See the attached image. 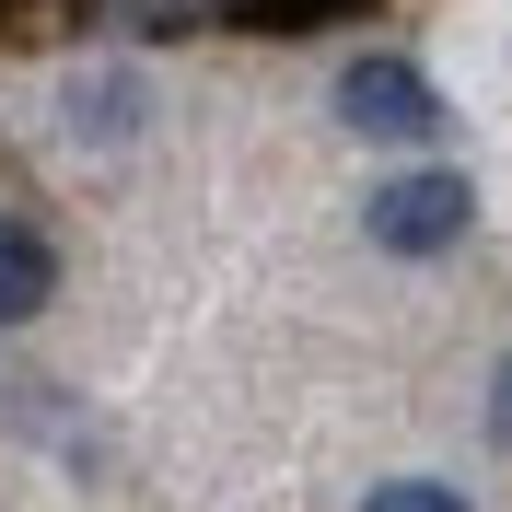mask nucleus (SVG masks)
<instances>
[{
	"mask_svg": "<svg viewBox=\"0 0 512 512\" xmlns=\"http://www.w3.org/2000/svg\"><path fill=\"white\" fill-rule=\"evenodd\" d=\"M466 222H478V187L443 175V163L373 187V245H384V256H443V245H466Z\"/></svg>",
	"mask_w": 512,
	"mask_h": 512,
	"instance_id": "1",
	"label": "nucleus"
},
{
	"mask_svg": "<svg viewBox=\"0 0 512 512\" xmlns=\"http://www.w3.org/2000/svg\"><path fill=\"white\" fill-rule=\"evenodd\" d=\"M338 117L361 140H443V94L419 59H350L338 70Z\"/></svg>",
	"mask_w": 512,
	"mask_h": 512,
	"instance_id": "2",
	"label": "nucleus"
},
{
	"mask_svg": "<svg viewBox=\"0 0 512 512\" xmlns=\"http://www.w3.org/2000/svg\"><path fill=\"white\" fill-rule=\"evenodd\" d=\"M47 291H59V256H47V233H24V222H0V326H24V315H47Z\"/></svg>",
	"mask_w": 512,
	"mask_h": 512,
	"instance_id": "3",
	"label": "nucleus"
},
{
	"mask_svg": "<svg viewBox=\"0 0 512 512\" xmlns=\"http://www.w3.org/2000/svg\"><path fill=\"white\" fill-rule=\"evenodd\" d=\"M70 128H82V140H128V128H140V82H105V70H82V82H70Z\"/></svg>",
	"mask_w": 512,
	"mask_h": 512,
	"instance_id": "4",
	"label": "nucleus"
},
{
	"mask_svg": "<svg viewBox=\"0 0 512 512\" xmlns=\"http://www.w3.org/2000/svg\"><path fill=\"white\" fill-rule=\"evenodd\" d=\"M222 0H94V24H117V35H187V24H210Z\"/></svg>",
	"mask_w": 512,
	"mask_h": 512,
	"instance_id": "5",
	"label": "nucleus"
},
{
	"mask_svg": "<svg viewBox=\"0 0 512 512\" xmlns=\"http://www.w3.org/2000/svg\"><path fill=\"white\" fill-rule=\"evenodd\" d=\"M361 512H466V489H443V478H384Z\"/></svg>",
	"mask_w": 512,
	"mask_h": 512,
	"instance_id": "6",
	"label": "nucleus"
},
{
	"mask_svg": "<svg viewBox=\"0 0 512 512\" xmlns=\"http://www.w3.org/2000/svg\"><path fill=\"white\" fill-rule=\"evenodd\" d=\"M489 443L512 454V361H501V373H489Z\"/></svg>",
	"mask_w": 512,
	"mask_h": 512,
	"instance_id": "7",
	"label": "nucleus"
}]
</instances>
